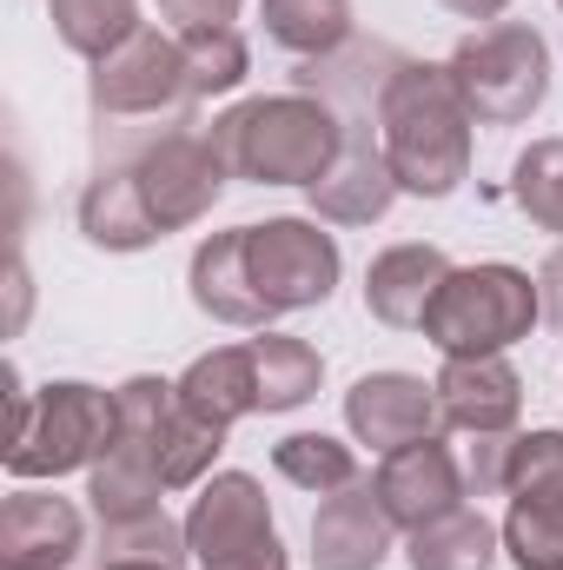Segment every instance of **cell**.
<instances>
[{"label": "cell", "instance_id": "6da1fadb", "mask_svg": "<svg viewBox=\"0 0 563 570\" xmlns=\"http://www.w3.org/2000/svg\"><path fill=\"white\" fill-rule=\"evenodd\" d=\"M471 107L451 80V67L405 60L378 100V146L392 159L398 193L444 199L471 179Z\"/></svg>", "mask_w": 563, "mask_h": 570}, {"label": "cell", "instance_id": "7a4b0ae2", "mask_svg": "<svg viewBox=\"0 0 563 570\" xmlns=\"http://www.w3.org/2000/svg\"><path fill=\"white\" fill-rule=\"evenodd\" d=\"M213 146L233 179L253 186H318L345 153V114L318 94H259L213 120Z\"/></svg>", "mask_w": 563, "mask_h": 570}, {"label": "cell", "instance_id": "3957f363", "mask_svg": "<svg viewBox=\"0 0 563 570\" xmlns=\"http://www.w3.org/2000/svg\"><path fill=\"white\" fill-rule=\"evenodd\" d=\"M7 399H13V431H7V471L13 478H67V471H93L100 451L113 444L120 405L113 392L87 385V379H53L40 392L20 385V372H7Z\"/></svg>", "mask_w": 563, "mask_h": 570}, {"label": "cell", "instance_id": "277c9868", "mask_svg": "<svg viewBox=\"0 0 563 570\" xmlns=\"http://www.w3.org/2000/svg\"><path fill=\"white\" fill-rule=\"evenodd\" d=\"M537 318L544 292L524 266H451L418 332L444 358H477V352H511L517 338H531Z\"/></svg>", "mask_w": 563, "mask_h": 570}, {"label": "cell", "instance_id": "5b68a950", "mask_svg": "<svg viewBox=\"0 0 563 570\" xmlns=\"http://www.w3.org/2000/svg\"><path fill=\"white\" fill-rule=\"evenodd\" d=\"M444 67H451L477 127H524L551 94V47L524 20H497V27L464 33Z\"/></svg>", "mask_w": 563, "mask_h": 570}, {"label": "cell", "instance_id": "8992f818", "mask_svg": "<svg viewBox=\"0 0 563 570\" xmlns=\"http://www.w3.org/2000/svg\"><path fill=\"white\" fill-rule=\"evenodd\" d=\"M172 385L166 379H127L113 392L120 405V425H113V444L100 451V464L87 471V504L100 524H127V518H146V511H166V478H159V425L172 412Z\"/></svg>", "mask_w": 563, "mask_h": 570}, {"label": "cell", "instance_id": "52a82bcc", "mask_svg": "<svg viewBox=\"0 0 563 570\" xmlns=\"http://www.w3.org/2000/svg\"><path fill=\"white\" fill-rule=\"evenodd\" d=\"M87 100H93L100 140H107V134H127V127H140V120H186L199 100H192V80H186V47H179V33L140 27L127 47H113L107 60H93Z\"/></svg>", "mask_w": 563, "mask_h": 570}, {"label": "cell", "instance_id": "ba28073f", "mask_svg": "<svg viewBox=\"0 0 563 570\" xmlns=\"http://www.w3.org/2000/svg\"><path fill=\"white\" fill-rule=\"evenodd\" d=\"M127 166H134V186H140V199H146V213H152L159 233L199 226L219 206L226 179H233L226 159H219V146H213V127H192V120H179V127L140 140L127 153Z\"/></svg>", "mask_w": 563, "mask_h": 570}, {"label": "cell", "instance_id": "9c48e42d", "mask_svg": "<svg viewBox=\"0 0 563 570\" xmlns=\"http://www.w3.org/2000/svg\"><path fill=\"white\" fill-rule=\"evenodd\" d=\"M186 544L199 570H285L266 491L253 471H213L186 511Z\"/></svg>", "mask_w": 563, "mask_h": 570}, {"label": "cell", "instance_id": "30bf717a", "mask_svg": "<svg viewBox=\"0 0 563 570\" xmlns=\"http://www.w3.org/2000/svg\"><path fill=\"white\" fill-rule=\"evenodd\" d=\"M246 233V279L266 298V312H312L338 285V239L318 233V219H266Z\"/></svg>", "mask_w": 563, "mask_h": 570}, {"label": "cell", "instance_id": "8fae6325", "mask_svg": "<svg viewBox=\"0 0 563 570\" xmlns=\"http://www.w3.org/2000/svg\"><path fill=\"white\" fill-rule=\"evenodd\" d=\"M372 491H378L385 518H392L405 538H412V531H424L431 518L457 511V504L471 498V484H464V464H457V451H451L444 438H418V444H398V451H385V464H378Z\"/></svg>", "mask_w": 563, "mask_h": 570}, {"label": "cell", "instance_id": "7c38bea8", "mask_svg": "<svg viewBox=\"0 0 563 570\" xmlns=\"http://www.w3.org/2000/svg\"><path fill=\"white\" fill-rule=\"evenodd\" d=\"M345 425L358 444H372L378 458L418 438H444V412H437V385H424L412 372H365L345 392Z\"/></svg>", "mask_w": 563, "mask_h": 570}, {"label": "cell", "instance_id": "4fadbf2b", "mask_svg": "<svg viewBox=\"0 0 563 570\" xmlns=\"http://www.w3.org/2000/svg\"><path fill=\"white\" fill-rule=\"evenodd\" d=\"M437 412H444V431H517V412H524V379L504 352H477V358H444L437 365Z\"/></svg>", "mask_w": 563, "mask_h": 570}, {"label": "cell", "instance_id": "5bb4252c", "mask_svg": "<svg viewBox=\"0 0 563 570\" xmlns=\"http://www.w3.org/2000/svg\"><path fill=\"white\" fill-rule=\"evenodd\" d=\"M87 551V518L73 498L13 491L0 504V564L7 570H67Z\"/></svg>", "mask_w": 563, "mask_h": 570}, {"label": "cell", "instance_id": "9a60e30c", "mask_svg": "<svg viewBox=\"0 0 563 570\" xmlns=\"http://www.w3.org/2000/svg\"><path fill=\"white\" fill-rule=\"evenodd\" d=\"M305 193H312V213L332 219V226H378L392 213V199H398V179H392V159L378 146V127H345L338 166Z\"/></svg>", "mask_w": 563, "mask_h": 570}, {"label": "cell", "instance_id": "2e32d148", "mask_svg": "<svg viewBox=\"0 0 563 570\" xmlns=\"http://www.w3.org/2000/svg\"><path fill=\"white\" fill-rule=\"evenodd\" d=\"M392 518L378 504L372 484H352V491H332L312 518V564L318 570H378L392 558Z\"/></svg>", "mask_w": 563, "mask_h": 570}, {"label": "cell", "instance_id": "e0dca14e", "mask_svg": "<svg viewBox=\"0 0 563 570\" xmlns=\"http://www.w3.org/2000/svg\"><path fill=\"white\" fill-rule=\"evenodd\" d=\"M444 279H451V259H444L437 246H424V239L385 246V253L365 266V312H372L378 325L412 332V325H424V312H431V298H437Z\"/></svg>", "mask_w": 563, "mask_h": 570}, {"label": "cell", "instance_id": "ac0fdd59", "mask_svg": "<svg viewBox=\"0 0 563 570\" xmlns=\"http://www.w3.org/2000/svg\"><path fill=\"white\" fill-rule=\"evenodd\" d=\"M186 285H192V305H199L206 318L239 325V332H273L266 298H259V292H253V279H246V233H239V226H233V233L199 239Z\"/></svg>", "mask_w": 563, "mask_h": 570}, {"label": "cell", "instance_id": "d6986e66", "mask_svg": "<svg viewBox=\"0 0 563 570\" xmlns=\"http://www.w3.org/2000/svg\"><path fill=\"white\" fill-rule=\"evenodd\" d=\"M179 405L206 425L233 431L239 419L259 412V372H253V345H219L206 358H192L179 372Z\"/></svg>", "mask_w": 563, "mask_h": 570}, {"label": "cell", "instance_id": "ffe728a7", "mask_svg": "<svg viewBox=\"0 0 563 570\" xmlns=\"http://www.w3.org/2000/svg\"><path fill=\"white\" fill-rule=\"evenodd\" d=\"M80 233H87L93 246H107V253H146L152 239H166V233L152 226V213H146L127 159H107V166L87 179V193H80Z\"/></svg>", "mask_w": 563, "mask_h": 570}, {"label": "cell", "instance_id": "44dd1931", "mask_svg": "<svg viewBox=\"0 0 563 570\" xmlns=\"http://www.w3.org/2000/svg\"><path fill=\"white\" fill-rule=\"evenodd\" d=\"M497 544H504V531L484 511L457 504V511L431 518L424 531H412L405 558H412V570H491L497 564Z\"/></svg>", "mask_w": 563, "mask_h": 570}, {"label": "cell", "instance_id": "7402d4cb", "mask_svg": "<svg viewBox=\"0 0 563 570\" xmlns=\"http://www.w3.org/2000/svg\"><path fill=\"white\" fill-rule=\"evenodd\" d=\"M253 345V372H259V412H298L305 399H318L325 385V358L292 338V332H259Z\"/></svg>", "mask_w": 563, "mask_h": 570}, {"label": "cell", "instance_id": "603a6c76", "mask_svg": "<svg viewBox=\"0 0 563 570\" xmlns=\"http://www.w3.org/2000/svg\"><path fill=\"white\" fill-rule=\"evenodd\" d=\"M259 13H266V40L298 60H325L352 47V0H259Z\"/></svg>", "mask_w": 563, "mask_h": 570}, {"label": "cell", "instance_id": "cb8c5ba5", "mask_svg": "<svg viewBox=\"0 0 563 570\" xmlns=\"http://www.w3.org/2000/svg\"><path fill=\"white\" fill-rule=\"evenodd\" d=\"M273 464H279L285 484H298L312 498H332V491L365 484L358 478V451L345 438H325V431H292V438H279L273 444Z\"/></svg>", "mask_w": 563, "mask_h": 570}, {"label": "cell", "instance_id": "d4e9b609", "mask_svg": "<svg viewBox=\"0 0 563 570\" xmlns=\"http://www.w3.org/2000/svg\"><path fill=\"white\" fill-rule=\"evenodd\" d=\"M53 33L80 53V60H107L113 47H127L140 33V0H47Z\"/></svg>", "mask_w": 563, "mask_h": 570}, {"label": "cell", "instance_id": "484cf974", "mask_svg": "<svg viewBox=\"0 0 563 570\" xmlns=\"http://www.w3.org/2000/svg\"><path fill=\"white\" fill-rule=\"evenodd\" d=\"M186 47V80H192V100H213V94H233L246 87L253 73V47L239 27H206V33H179Z\"/></svg>", "mask_w": 563, "mask_h": 570}, {"label": "cell", "instance_id": "4316f807", "mask_svg": "<svg viewBox=\"0 0 563 570\" xmlns=\"http://www.w3.org/2000/svg\"><path fill=\"white\" fill-rule=\"evenodd\" d=\"M511 199L524 206L531 226H544V233L563 239V140H531V153H517Z\"/></svg>", "mask_w": 563, "mask_h": 570}, {"label": "cell", "instance_id": "83f0119b", "mask_svg": "<svg viewBox=\"0 0 563 570\" xmlns=\"http://www.w3.org/2000/svg\"><path fill=\"white\" fill-rule=\"evenodd\" d=\"M100 558L186 570L192 564V544H186V524H172L166 511H146V518H127V524H100Z\"/></svg>", "mask_w": 563, "mask_h": 570}, {"label": "cell", "instance_id": "f1b7e54d", "mask_svg": "<svg viewBox=\"0 0 563 570\" xmlns=\"http://www.w3.org/2000/svg\"><path fill=\"white\" fill-rule=\"evenodd\" d=\"M504 551L517 570H563V511L537 504V498H511Z\"/></svg>", "mask_w": 563, "mask_h": 570}, {"label": "cell", "instance_id": "f546056e", "mask_svg": "<svg viewBox=\"0 0 563 570\" xmlns=\"http://www.w3.org/2000/svg\"><path fill=\"white\" fill-rule=\"evenodd\" d=\"M504 491L563 511V431H517V444H511V484Z\"/></svg>", "mask_w": 563, "mask_h": 570}, {"label": "cell", "instance_id": "4dcf8cb0", "mask_svg": "<svg viewBox=\"0 0 563 570\" xmlns=\"http://www.w3.org/2000/svg\"><path fill=\"white\" fill-rule=\"evenodd\" d=\"M511 444H517V431H477L471 444H464V484H471V498H497L504 484H511Z\"/></svg>", "mask_w": 563, "mask_h": 570}, {"label": "cell", "instance_id": "1f68e13d", "mask_svg": "<svg viewBox=\"0 0 563 570\" xmlns=\"http://www.w3.org/2000/svg\"><path fill=\"white\" fill-rule=\"evenodd\" d=\"M246 0H159V13L172 20V33H206V27H233Z\"/></svg>", "mask_w": 563, "mask_h": 570}, {"label": "cell", "instance_id": "d6a6232c", "mask_svg": "<svg viewBox=\"0 0 563 570\" xmlns=\"http://www.w3.org/2000/svg\"><path fill=\"white\" fill-rule=\"evenodd\" d=\"M537 292H544V318H551V332L563 338V246L537 266Z\"/></svg>", "mask_w": 563, "mask_h": 570}, {"label": "cell", "instance_id": "836d02e7", "mask_svg": "<svg viewBox=\"0 0 563 570\" xmlns=\"http://www.w3.org/2000/svg\"><path fill=\"white\" fill-rule=\"evenodd\" d=\"M444 7H451V13H464V20H497L511 0H444Z\"/></svg>", "mask_w": 563, "mask_h": 570}, {"label": "cell", "instance_id": "e575fe53", "mask_svg": "<svg viewBox=\"0 0 563 570\" xmlns=\"http://www.w3.org/2000/svg\"><path fill=\"white\" fill-rule=\"evenodd\" d=\"M100 570H166V564H134V558H100Z\"/></svg>", "mask_w": 563, "mask_h": 570}, {"label": "cell", "instance_id": "d590c367", "mask_svg": "<svg viewBox=\"0 0 563 570\" xmlns=\"http://www.w3.org/2000/svg\"><path fill=\"white\" fill-rule=\"evenodd\" d=\"M557 7H563V0H557Z\"/></svg>", "mask_w": 563, "mask_h": 570}]
</instances>
